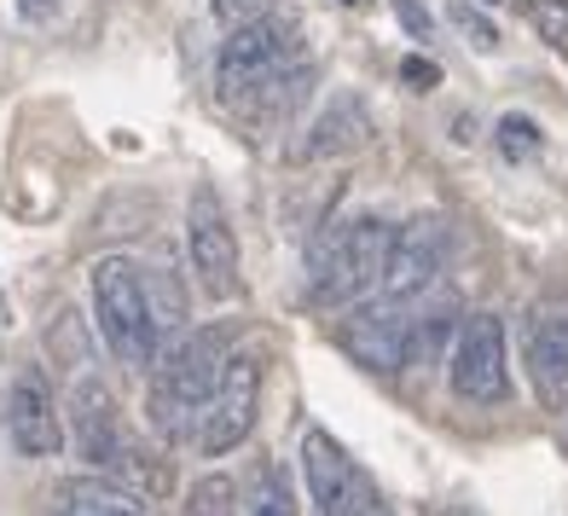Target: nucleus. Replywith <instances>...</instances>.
<instances>
[{"label": "nucleus", "instance_id": "nucleus-26", "mask_svg": "<svg viewBox=\"0 0 568 516\" xmlns=\"http://www.w3.org/2000/svg\"><path fill=\"white\" fill-rule=\"evenodd\" d=\"M487 7H499V0H487Z\"/></svg>", "mask_w": 568, "mask_h": 516}, {"label": "nucleus", "instance_id": "nucleus-10", "mask_svg": "<svg viewBox=\"0 0 568 516\" xmlns=\"http://www.w3.org/2000/svg\"><path fill=\"white\" fill-rule=\"evenodd\" d=\"M523 354H528V377L546 412L568 406V296H546L528 307L523 325Z\"/></svg>", "mask_w": 568, "mask_h": 516}, {"label": "nucleus", "instance_id": "nucleus-24", "mask_svg": "<svg viewBox=\"0 0 568 516\" xmlns=\"http://www.w3.org/2000/svg\"><path fill=\"white\" fill-rule=\"evenodd\" d=\"M395 12H400V23H406L412 41H429V12L418 7V0H395Z\"/></svg>", "mask_w": 568, "mask_h": 516}, {"label": "nucleus", "instance_id": "nucleus-25", "mask_svg": "<svg viewBox=\"0 0 568 516\" xmlns=\"http://www.w3.org/2000/svg\"><path fill=\"white\" fill-rule=\"evenodd\" d=\"M23 7V18H47V7H53V0H18Z\"/></svg>", "mask_w": 568, "mask_h": 516}, {"label": "nucleus", "instance_id": "nucleus-18", "mask_svg": "<svg viewBox=\"0 0 568 516\" xmlns=\"http://www.w3.org/2000/svg\"><path fill=\"white\" fill-rule=\"evenodd\" d=\"M494 145H499L505 163H534L539 151H546V134H539L534 117L510 111V117H499V128H494Z\"/></svg>", "mask_w": 568, "mask_h": 516}, {"label": "nucleus", "instance_id": "nucleus-1", "mask_svg": "<svg viewBox=\"0 0 568 516\" xmlns=\"http://www.w3.org/2000/svg\"><path fill=\"white\" fill-rule=\"evenodd\" d=\"M307 82H314V64L302 59V30L284 12H262V18L239 23L215 59V88L239 111H273V117L284 111L291 117V105L307 93Z\"/></svg>", "mask_w": 568, "mask_h": 516}, {"label": "nucleus", "instance_id": "nucleus-14", "mask_svg": "<svg viewBox=\"0 0 568 516\" xmlns=\"http://www.w3.org/2000/svg\"><path fill=\"white\" fill-rule=\"evenodd\" d=\"M372 134H377V122H372V111H366V99H359V93H337V99L320 111V122L307 128L302 158H307V163L354 158V151L372 145Z\"/></svg>", "mask_w": 568, "mask_h": 516}, {"label": "nucleus", "instance_id": "nucleus-11", "mask_svg": "<svg viewBox=\"0 0 568 516\" xmlns=\"http://www.w3.org/2000/svg\"><path fill=\"white\" fill-rule=\"evenodd\" d=\"M447 267V232L442 221H406L395 226V244H389V267H383V291L412 302V296H424L435 279H442Z\"/></svg>", "mask_w": 568, "mask_h": 516}, {"label": "nucleus", "instance_id": "nucleus-23", "mask_svg": "<svg viewBox=\"0 0 568 516\" xmlns=\"http://www.w3.org/2000/svg\"><path fill=\"white\" fill-rule=\"evenodd\" d=\"M267 7H273V0H215V18H221V23H232V30H239V23L262 18Z\"/></svg>", "mask_w": 568, "mask_h": 516}, {"label": "nucleus", "instance_id": "nucleus-20", "mask_svg": "<svg viewBox=\"0 0 568 516\" xmlns=\"http://www.w3.org/2000/svg\"><path fill=\"white\" fill-rule=\"evenodd\" d=\"M453 23H458V36H470L476 47H481V53H494V47H499V30H494V23H487L476 7H464V0H458V7L447 12Z\"/></svg>", "mask_w": 568, "mask_h": 516}, {"label": "nucleus", "instance_id": "nucleus-9", "mask_svg": "<svg viewBox=\"0 0 568 516\" xmlns=\"http://www.w3.org/2000/svg\"><path fill=\"white\" fill-rule=\"evenodd\" d=\"M337 343L359 360L366 372H383V377H395L406 372V343H412V307L400 296L383 291L377 302L359 296V307L337 325Z\"/></svg>", "mask_w": 568, "mask_h": 516}, {"label": "nucleus", "instance_id": "nucleus-6", "mask_svg": "<svg viewBox=\"0 0 568 516\" xmlns=\"http://www.w3.org/2000/svg\"><path fill=\"white\" fill-rule=\"evenodd\" d=\"M255 412H262V366H255L250 354H232L226 372H221V383H215V395H210V406L197 412L192 447H197L203 458H226L232 447L250 442Z\"/></svg>", "mask_w": 568, "mask_h": 516}, {"label": "nucleus", "instance_id": "nucleus-21", "mask_svg": "<svg viewBox=\"0 0 568 516\" xmlns=\"http://www.w3.org/2000/svg\"><path fill=\"white\" fill-rule=\"evenodd\" d=\"M534 23H539V36H546L551 47L568 41V7L562 0H534Z\"/></svg>", "mask_w": 568, "mask_h": 516}, {"label": "nucleus", "instance_id": "nucleus-13", "mask_svg": "<svg viewBox=\"0 0 568 516\" xmlns=\"http://www.w3.org/2000/svg\"><path fill=\"white\" fill-rule=\"evenodd\" d=\"M70 418H75V447H82V458L93 464V471H116V464L128 458L122 429H116V401H111L105 383H93V377L75 383V412Z\"/></svg>", "mask_w": 568, "mask_h": 516}, {"label": "nucleus", "instance_id": "nucleus-5", "mask_svg": "<svg viewBox=\"0 0 568 516\" xmlns=\"http://www.w3.org/2000/svg\"><path fill=\"white\" fill-rule=\"evenodd\" d=\"M302 471H307V487H314L320 516H395L383 487L348 458L343 442H331V429L302 435Z\"/></svg>", "mask_w": 568, "mask_h": 516}, {"label": "nucleus", "instance_id": "nucleus-16", "mask_svg": "<svg viewBox=\"0 0 568 516\" xmlns=\"http://www.w3.org/2000/svg\"><path fill=\"white\" fill-rule=\"evenodd\" d=\"M244 516H296V494L273 458H255V471L244 482Z\"/></svg>", "mask_w": 568, "mask_h": 516}, {"label": "nucleus", "instance_id": "nucleus-4", "mask_svg": "<svg viewBox=\"0 0 568 516\" xmlns=\"http://www.w3.org/2000/svg\"><path fill=\"white\" fill-rule=\"evenodd\" d=\"M389 244L395 226L389 221H348L337 232H325L307 262V296L320 307H348L359 296H372L389 267Z\"/></svg>", "mask_w": 568, "mask_h": 516}, {"label": "nucleus", "instance_id": "nucleus-22", "mask_svg": "<svg viewBox=\"0 0 568 516\" xmlns=\"http://www.w3.org/2000/svg\"><path fill=\"white\" fill-rule=\"evenodd\" d=\"M400 82L418 88V93H429V88H442V64H435V59H406V64H400Z\"/></svg>", "mask_w": 568, "mask_h": 516}, {"label": "nucleus", "instance_id": "nucleus-3", "mask_svg": "<svg viewBox=\"0 0 568 516\" xmlns=\"http://www.w3.org/2000/svg\"><path fill=\"white\" fill-rule=\"evenodd\" d=\"M93 320L99 337L111 343V354L134 372H151L158 360V302H151V273H140L128 255H105L93 267Z\"/></svg>", "mask_w": 568, "mask_h": 516}, {"label": "nucleus", "instance_id": "nucleus-17", "mask_svg": "<svg viewBox=\"0 0 568 516\" xmlns=\"http://www.w3.org/2000/svg\"><path fill=\"white\" fill-rule=\"evenodd\" d=\"M447 331H453V302H435V307H424V314H412V343H406V366H429Z\"/></svg>", "mask_w": 568, "mask_h": 516}, {"label": "nucleus", "instance_id": "nucleus-15", "mask_svg": "<svg viewBox=\"0 0 568 516\" xmlns=\"http://www.w3.org/2000/svg\"><path fill=\"white\" fill-rule=\"evenodd\" d=\"M59 516H145V505L128 487H116L105 476H88V482L59 487Z\"/></svg>", "mask_w": 568, "mask_h": 516}, {"label": "nucleus", "instance_id": "nucleus-19", "mask_svg": "<svg viewBox=\"0 0 568 516\" xmlns=\"http://www.w3.org/2000/svg\"><path fill=\"white\" fill-rule=\"evenodd\" d=\"M186 516H239V487H232V476H203L186 499Z\"/></svg>", "mask_w": 568, "mask_h": 516}, {"label": "nucleus", "instance_id": "nucleus-7", "mask_svg": "<svg viewBox=\"0 0 568 516\" xmlns=\"http://www.w3.org/2000/svg\"><path fill=\"white\" fill-rule=\"evenodd\" d=\"M186 255H192V279L210 302H232L239 296V239H232V221L221 210L215 186H192L186 203Z\"/></svg>", "mask_w": 568, "mask_h": 516}, {"label": "nucleus", "instance_id": "nucleus-2", "mask_svg": "<svg viewBox=\"0 0 568 516\" xmlns=\"http://www.w3.org/2000/svg\"><path fill=\"white\" fill-rule=\"evenodd\" d=\"M226 360V331H186L169 348H158V360H151V424L169 442H192L197 412L210 406Z\"/></svg>", "mask_w": 568, "mask_h": 516}, {"label": "nucleus", "instance_id": "nucleus-12", "mask_svg": "<svg viewBox=\"0 0 568 516\" xmlns=\"http://www.w3.org/2000/svg\"><path fill=\"white\" fill-rule=\"evenodd\" d=\"M7 435L23 458H53L64 447V424H59V401L47 389L41 372H18L7 389Z\"/></svg>", "mask_w": 568, "mask_h": 516}, {"label": "nucleus", "instance_id": "nucleus-8", "mask_svg": "<svg viewBox=\"0 0 568 516\" xmlns=\"http://www.w3.org/2000/svg\"><path fill=\"white\" fill-rule=\"evenodd\" d=\"M453 395L470 406H499L510 395V354H505V320L499 314H476L458 325Z\"/></svg>", "mask_w": 568, "mask_h": 516}]
</instances>
